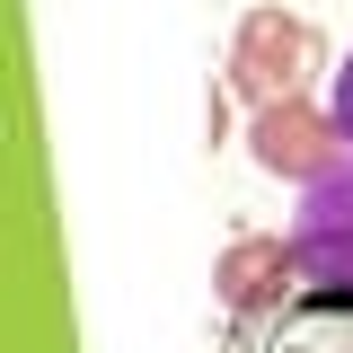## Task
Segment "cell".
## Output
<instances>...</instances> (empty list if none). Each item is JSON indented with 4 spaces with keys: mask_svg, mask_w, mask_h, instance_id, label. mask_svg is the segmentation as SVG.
I'll use <instances>...</instances> for the list:
<instances>
[{
    "mask_svg": "<svg viewBox=\"0 0 353 353\" xmlns=\"http://www.w3.org/2000/svg\"><path fill=\"white\" fill-rule=\"evenodd\" d=\"M248 353H353V283H301L265 309Z\"/></svg>",
    "mask_w": 353,
    "mask_h": 353,
    "instance_id": "6da1fadb",
    "label": "cell"
},
{
    "mask_svg": "<svg viewBox=\"0 0 353 353\" xmlns=\"http://www.w3.org/2000/svg\"><path fill=\"white\" fill-rule=\"evenodd\" d=\"M292 256L309 283H353V168L309 176L301 221H292Z\"/></svg>",
    "mask_w": 353,
    "mask_h": 353,
    "instance_id": "7a4b0ae2",
    "label": "cell"
},
{
    "mask_svg": "<svg viewBox=\"0 0 353 353\" xmlns=\"http://www.w3.org/2000/svg\"><path fill=\"white\" fill-rule=\"evenodd\" d=\"M301 62H309V27H301V18H283V9H256L248 36H239V62H230V71H239L248 97L274 106V97L301 88Z\"/></svg>",
    "mask_w": 353,
    "mask_h": 353,
    "instance_id": "3957f363",
    "label": "cell"
},
{
    "mask_svg": "<svg viewBox=\"0 0 353 353\" xmlns=\"http://www.w3.org/2000/svg\"><path fill=\"white\" fill-rule=\"evenodd\" d=\"M336 150H345L336 115H327V124H309L292 97H274V106L256 115V159H265L274 176H327V168H336Z\"/></svg>",
    "mask_w": 353,
    "mask_h": 353,
    "instance_id": "277c9868",
    "label": "cell"
},
{
    "mask_svg": "<svg viewBox=\"0 0 353 353\" xmlns=\"http://www.w3.org/2000/svg\"><path fill=\"white\" fill-rule=\"evenodd\" d=\"M292 248L283 239H239L230 248V265H221V292H230V309H265V292H274V274H292Z\"/></svg>",
    "mask_w": 353,
    "mask_h": 353,
    "instance_id": "5b68a950",
    "label": "cell"
},
{
    "mask_svg": "<svg viewBox=\"0 0 353 353\" xmlns=\"http://www.w3.org/2000/svg\"><path fill=\"white\" fill-rule=\"evenodd\" d=\"M336 132H345V150H353V53H345V71H336Z\"/></svg>",
    "mask_w": 353,
    "mask_h": 353,
    "instance_id": "8992f818",
    "label": "cell"
}]
</instances>
